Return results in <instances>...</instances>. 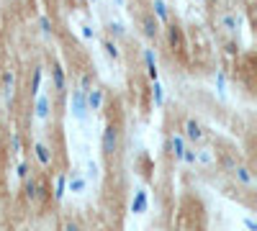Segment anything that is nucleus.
I'll list each match as a JSON object with an SVG mask.
<instances>
[{"label":"nucleus","mask_w":257,"mask_h":231,"mask_svg":"<svg viewBox=\"0 0 257 231\" xmlns=\"http://www.w3.org/2000/svg\"><path fill=\"white\" fill-rule=\"evenodd\" d=\"M118 149H121V129L116 123H105V129L100 134V154L113 157Z\"/></svg>","instance_id":"obj_1"},{"label":"nucleus","mask_w":257,"mask_h":231,"mask_svg":"<svg viewBox=\"0 0 257 231\" xmlns=\"http://www.w3.org/2000/svg\"><path fill=\"white\" fill-rule=\"evenodd\" d=\"M180 134L185 136V141L188 144H193V146H196V144H203L206 141V126L198 121V118H193V116H185L183 118V126H180Z\"/></svg>","instance_id":"obj_2"},{"label":"nucleus","mask_w":257,"mask_h":231,"mask_svg":"<svg viewBox=\"0 0 257 231\" xmlns=\"http://www.w3.org/2000/svg\"><path fill=\"white\" fill-rule=\"evenodd\" d=\"M31 154H34V159L39 162L41 170H49V167L54 164V152H52V146H49L47 141H41V139H36V141L31 144Z\"/></svg>","instance_id":"obj_3"},{"label":"nucleus","mask_w":257,"mask_h":231,"mask_svg":"<svg viewBox=\"0 0 257 231\" xmlns=\"http://www.w3.org/2000/svg\"><path fill=\"white\" fill-rule=\"evenodd\" d=\"M216 26H219L224 34H229V36H237L239 29H242V18H239V13H234V11H224V13H219V18H216Z\"/></svg>","instance_id":"obj_4"},{"label":"nucleus","mask_w":257,"mask_h":231,"mask_svg":"<svg viewBox=\"0 0 257 231\" xmlns=\"http://www.w3.org/2000/svg\"><path fill=\"white\" fill-rule=\"evenodd\" d=\"M52 93L59 100L67 98V72H64V67L59 65V62H54V65H52Z\"/></svg>","instance_id":"obj_5"},{"label":"nucleus","mask_w":257,"mask_h":231,"mask_svg":"<svg viewBox=\"0 0 257 231\" xmlns=\"http://www.w3.org/2000/svg\"><path fill=\"white\" fill-rule=\"evenodd\" d=\"M139 29H142V36L149 39V41H157L162 36V26H160V21L152 13H144L139 18Z\"/></svg>","instance_id":"obj_6"},{"label":"nucleus","mask_w":257,"mask_h":231,"mask_svg":"<svg viewBox=\"0 0 257 231\" xmlns=\"http://www.w3.org/2000/svg\"><path fill=\"white\" fill-rule=\"evenodd\" d=\"M70 111H72V118L77 121H88L90 111H88V103H85V90L75 88L72 90V98H70Z\"/></svg>","instance_id":"obj_7"},{"label":"nucleus","mask_w":257,"mask_h":231,"mask_svg":"<svg viewBox=\"0 0 257 231\" xmlns=\"http://www.w3.org/2000/svg\"><path fill=\"white\" fill-rule=\"evenodd\" d=\"M185 146H188L185 136H183L180 131H173V134L167 136V141H165V152L173 157L175 162H180V159H183V152H185Z\"/></svg>","instance_id":"obj_8"},{"label":"nucleus","mask_w":257,"mask_h":231,"mask_svg":"<svg viewBox=\"0 0 257 231\" xmlns=\"http://www.w3.org/2000/svg\"><path fill=\"white\" fill-rule=\"evenodd\" d=\"M229 175H231V180L237 182V185H244V187H252L254 185V172H252V167L249 164H244V162H237L229 170Z\"/></svg>","instance_id":"obj_9"},{"label":"nucleus","mask_w":257,"mask_h":231,"mask_svg":"<svg viewBox=\"0 0 257 231\" xmlns=\"http://www.w3.org/2000/svg\"><path fill=\"white\" fill-rule=\"evenodd\" d=\"M85 103H88L90 113H100L105 108V90L100 85H93L90 90H85Z\"/></svg>","instance_id":"obj_10"},{"label":"nucleus","mask_w":257,"mask_h":231,"mask_svg":"<svg viewBox=\"0 0 257 231\" xmlns=\"http://www.w3.org/2000/svg\"><path fill=\"white\" fill-rule=\"evenodd\" d=\"M16 70L13 67H3L0 70V95H3L6 100H11L16 95Z\"/></svg>","instance_id":"obj_11"},{"label":"nucleus","mask_w":257,"mask_h":231,"mask_svg":"<svg viewBox=\"0 0 257 231\" xmlns=\"http://www.w3.org/2000/svg\"><path fill=\"white\" fill-rule=\"evenodd\" d=\"M142 59H144V72H147V80L155 82L160 80V67H157V54L152 47H144L142 49Z\"/></svg>","instance_id":"obj_12"},{"label":"nucleus","mask_w":257,"mask_h":231,"mask_svg":"<svg viewBox=\"0 0 257 231\" xmlns=\"http://www.w3.org/2000/svg\"><path fill=\"white\" fill-rule=\"evenodd\" d=\"M128 211H132L134 216H144V213L149 211V193L144 190V187H139V190L134 193L132 205H128Z\"/></svg>","instance_id":"obj_13"},{"label":"nucleus","mask_w":257,"mask_h":231,"mask_svg":"<svg viewBox=\"0 0 257 231\" xmlns=\"http://www.w3.org/2000/svg\"><path fill=\"white\" fill-rule=\"evenodd\" d=\"M24 200L29 203V205H39V177H34V175H29V177H24Z\"/></svg>","instance_id":"obj_14"},{"label":"nucleus","mask_w":257,"mask_h":231,"mask_svg":"<svg viewBox=\"0 0 257 231\" xmlns=\"http://www.w3.org/2000/svg\"><path fill=\"white\" fill-rule=\"evenodd\" d=\"M34 116L39 121H49L52 118V100H49V95H36L34 98Z\"/></svg>","instance_id":"obj_15"},{"label":"nucleus","mask_w":257,"mask_h":231,"mask_svg":"<svg viewBox=\"0 0 257 231\" xmlns=\"http://www.w3.org/2000/svg\"><path fill=\"white\" fill-rule=\"evenodd\" d=\"M149 13L160 21V26H167L170 21H173V11H170L167 0H152V11H149Z\"/></svg>","instance_id":"obj_16"},{"label":"nucleus","mask_w":257,"mask_h":231,"mask_svg":"<svg viewBox=\"0 0 257 231\" xmlns=\"http://www.w3.org/2000/svg\"><path fill=\"white\" fill-rule=\"evenodd\" d=\"M85 190H88V177H82L77 170L67 172V193L80 195V193H85Z\"/></svg>","instance_id":"obj_17"},{"label":"nucleus","mask_w":257,"mask_h":231,"mask_svg":"<svg viewBox=\"0 0 257 231\" xmlns=\"http://www.w3.org/2000/svg\"><path fill=\"white\" fill-rule=\"evenodd\" d=\"M100 49H103V54L108 57L111 62H121V57H123L118 41H113L111 36H103V39H100Z\"/></svg>","instance_id":"obj_18"},{"label":"nucleus","mask_w":257,"mask_h":231,"mask_svg":"<svg viewBox=\"0 0 257 231\" xmlns=\"http://www.w3.org/2000/svg\"><path fill=\"white\" fill-rule=\"evenodd\" d=\"M41 85H44V67L34 65L31 77H29V93H31V98H36V95L41 93Z\"/></svg>","instance_id":"obj_19"},{"label":"nucleus","mask_w":257,"mask_h":231,"mask_svg":"<svg viewBox=\"0 0 257 231\" xmlns=\"http://www.w3.org/2000/svg\"><path fill=\"white\" fill-rule=\"evenodd\" d=\"M64 195H67V172H59L54 177V185H52V200L54 203H62Z\"/></svg>","instance_id":"obj_20"},{"label":"nucleus","mask_w":257,"mask_h":231,"mask_svg":"<svg viewBox=\"0 0 257 231\" xmlns=\"http://www.w3.org/2000/svg\"><path fill=\"white\" fill-rule=\"evenodd\" d=\"M219 154L208 149V146H203V149H196V167H211V164H216Z\"/></svg>","instance_id":"obj_21"},{"label":"nucleus","mask_w":257,"mask_h":231,"mask_svg":"<svg viewBox=\"0 0 257 231\" xmlns=\"http://www.w3.org/2000/svg\"><path fill=\"white\" fill-rule=\"evenodd\" d=\"M105 31H108V36L113 41H121V39L128 36V31H126V26L121 24V21H108V24H105Z\"/></svg>","instance_id":"obj_22"},{"label":"nucleus","mask_w":257,"mask_h":231,"mask_svg":"<svg viewBox=\"0 0 257 231\" xmlns=\"http://www.w3.org/2000/svg\"><path fill=\"white\" fill-rule=\"evenodd\" d=\"M162 29H165V36H167V44H170V49H178V47H180V41H183L180 29H178V26H173V21H170L167 26H162Z\"/></svg>","instance_id":"obj_23"},{"label":"nucleus","mask_w":257,"mask_h":231,"mask_svg":"<svg viewBox=\"0 0 257 231\" xmlns=\"http://www.w3.org/2000/svg\"><path fill=\"white\" fill-rule=\"evenodd\" d=\"M8 146H11V154L18 159L21 154H24V139H21L18 131H11V139H8Z\"/></svg>","instance_id":"obj_24"},{"label":"nucleus","mask_w":257,"mask_h":231,"mask_svg":"<svg viewBox=\"0 0 257 231\" xmlns=\"http://www.w3.org/2000/svg\"><path fill=\"white\" fill-rule=\"evenodd\" d=\"M36 26H39L41 36H47V39H52V36H54V21H52L49 16H39Z\"/></svg>","instance_id":"obj_25"},{"label":"nucleus","mask_w":257,"mask_h":231,"mask_svg":"<svg viewBox=\"0 0 257 231\" xmlns=\"http://www.w3.org/2000/svg\"><path fill=\"white\" fill-rule=\"evenodd\" d=\"M152 103H155V108H162L165 106V88L160 85V80L152 82Z\"/></svg>","instance_id":"obj_26"},{"label":"nucleus","mask_w":257,"mask_h":231,"mask_svg":"<svg viewBox=\"0 0 257 231\" xmlns=\"http://www.w3.org/2000/svg\"><path fill=\"white\" fill-rule=\"evenodd\" d=\"M93 85H95V72H93V70L82 72V75L77 77V88H80V90H90Z\"/></svg>","instance_id":"obj_27"},{"label":"nucleus","mask_w":257,"mask_h":231,"mask_svg":"<svg viewBox=\"0 0 257 231\" xmlns=\"http://www.w3.org/2000/svg\"><path fill=\"white\" fill-rule=\"evenodd\" d=\"M180 162H185L188 167H196V146H185V152H183V159Z\"/></svg>","instance_id":"obj_28"},{"label":"nucleus","mask_w":257,"mask_h":231,"mask_svg":"<svg viewBox=\"0 0 257 231\" xmlns=\"http://www.w3.org/2000/svg\"><path fill=\"white\" fill-rule=\"evenodd\" d=\"M29 170H31V164H29L26 159H21V162H18V167H16V175H18L21 180H24V177H29V175H31Z\"/></svg>","instance_id":"obj_29"},{"label":"nucleus","mask_w":257,"mask_h":231,"mask_svg":"<svg viewBox=\"0 0 257 231\" xmlns=\"http://www.w3.org/2000/svg\"><path fill=\"white\" fill-rule=\"evenodd\" d=\"M224 54L226 57H239V44H237V41H226V44H224Z\"/></svg>","instance_id":"obj_30"},{"label":"nucleus","mask_w":257,"mask_h":231,"mask_svg":"<svg viewBox=\"0 0 257 231\" xmlns=\"http://www.w3.org/2000/svg\"><path fill=\"white\" fill-rule=\"evenodd\" d=\"M85 172H88V177H100V164L95 159H90L88 167H85Z\"/></svg>","instance_id":"obj_31"},{"label":"nucleus","mask_w":257,"mask_h":231,"mask_svg":"<svg viewBox=\"0 0 257 231\" xmlns=\"http://www.w3.org/2000/svg\"><path fill=\"white\" fill-rule=\"evenodd\" d=\"M237 162H239L237 157H224V159H216V164H221V170H224V172H229Z\"/></svg>","instance_id":"obj_32"},{"label":"nucleus","mask_w":257,"mask_h":231,"mask_svg":"<svg viewBox=\"0 0 257 231\" xmlns=\"http://www.w3.org/2000/svg\"><path fill=\"white\" fill-rule=\"evenodd\" d=\"M59 231H82V226H80V221H75V218H67L62 223V228Z\"/></svg>","instance_id":"obj_33"},{"label":"nucleus","mask_w":257,"mask_h":231,"mask_svg":"<svg viewBox=\"0 0 257 231\" xmlns=\"http://www.w3.org/2000/svg\"><path fill=\"white\" fill-rule=\"evenodd\" d=\"M82 39H85V41H90V39H95V29H93L90 24H85V26H82Z\"/></svg>","instance_id":"obj_34"},{"label":"nucleus","mask_w":257,"mask_h":231,"mask_svg":"<svg viewBox=\"0 0 257 231\" xmlns=\"http://www.w3.org/2000/svg\"><path fill=\"white\" fill-rule=\"evenodd\" d=\"M244 228H247V231H257V223H254L252 218H244Z\"/></svg>","instance_id":"obj_35"},{"label":"nucleus","mask_w":257,"mask_h":231,"mask_svg":"<svg viewBox=\"0 0 257 231\" xmlns=\"http://www.w3.org/2000/svg\"><path fill=\"white\" fill-rule=\"evenodd\" d=\"M113 3H118V6H126V0H113Z\"/></svg>","instance_id":"obj_36"},{"label":"nucleus","mask_w":257,"mask_h":231,"mask_svg":"<svg viewBox=\"0 0 257 231\" xmlns=\"http://www.w3.org/2000/svg\"><path fill=\"white\" fill-rule=\"evenodd\" d=\"M75 3H77V6H85V0H75Z\"/></svg>","instance_id":"obj_37"},{"label":"nucleus","mask_w":257,"mask_h":231,"mask_svg":"<svg viewBox=\"0 0 257 231\" xmlns=\"http://www.w3.org/2000/svg\"><path fill=\"white\" fill-rule=\"evenodd\" d=\"M85 3H98V0H85Z\"/></svg>","instance_id":"obj_38"},{"label":"nucleus","mask_w":257,"mask_h":231,"mask_svg":"<svg viewBox=\"0 0 257 231\" xmlns=\"http://www.w3.org/2000/svg\"><path fill=\"white\" fill-rule=\"evenodd\" d=\"M175 231H185V228H175Z\"/></svg>","instance_id":"obj_39"},{"label":"nucleus","mask_w":257,"mask_h":231,"mask_svg":"<svg viewBox=\"0 0 257 231\" xmlns=\"http://www.w3.org/2000/svg\"><path fill=\"white\" fill-rule=\"evenodd\" d=\"M198 3H203V0H198Z\"/></svg>","instance_id":"obj_40"},{"label":"nucleus","mask_w":257,"mask_h":231,"mask_svg":"<svg viewBox=\"0 0 257 231\" xmlns=\"http://www.w3.org/2000/svg\"><path fill=\"white\" fill-rule=\"evenodd\" d=\"M0 70H3V67H0Z\"/></svg>","instance_id":"obj_41"},{"label":"nucleus","mask_w":257,"mask_h":231,"mask_svg":"<svg viewBox=\"0 0 257 231\" xmlns=\"http://www.w3.org/2000/svg\"><path fill=\"white\" fill-rule=\"evenodd\" d=\"M0 134H3V131H0Z\"/></svg>","instance_id":"obj_42"}]
</instances>
